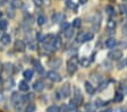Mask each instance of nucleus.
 <instances>
[{
    "mask_svg": "<svg viewBox=\"0 0 127 112\" xmlns=\"http://www.w3.org/2000/svg\"><path fill=\"white\" fill-rule=\"evenodd\" d=\"M67 71L70 75L75 74L77 71V58L76 57H71L67 61Z\"/></svg>",
    "mask_w": 127,
    "mask_h": 112,
    "instance_id": "nucleus-1",
    "label": "nucleus"
},
{
    "mask_svg": "<svg viewBox=\"0 0 127 112\" xmlns=\"http://www.w3.org/2000/svg\"><path fill=\"white\" fill-rule=\"evenodd\" d=\"M108 58L111 60H120L123 58V51L118 50V49H112V50L109 51Z\"/></svg>",
    "mask_w": 127,
    "mask_h": 112,
    "instance_id": "nucleus-2",
    "label": "nucleus"
},
{
    "mask_svg": "<svg viewBox=\"0 0 127 112\" xmlns=\"http://www.w3.org/2000/svg\"><path fill=\"white\" fill-rule=\"evenodd\" d=\"M93 36H94V34H93L92 32H85V33H83V34L78 35V37H77V42H79V43L89 42V41H91L93 39Z\"/></svg>",
    "mask_w": 127,
    "mask_h": 112,
    "instance_id": "nucleus-3",
    "label": "nucleus"
},
{
    "mask_svg": "<svg viewBox=\"0 0 127 112\" xmlns=\"http://www.w3.org/2000/svg\"><path fill=\"white\" fill-rule=\"evenodd\" d=\"M47 77L51 80V82H55V83H58L61 80V76L55 70H50V71L47 74Z\"/></svg>",
    "mask_w": 127,
    "mask_h": 112,
    "instance_id": "nucleus-4",
    "label": "nucleus"
},
{
    "mask_svg": "<svg viewBox=\"0 0 127 112\" xmlns=\"http://www.w3.org/2000/svg\"><path fill=\"white\" fill-rule=\"evenodd\" d=\"M61 45H63V41H61L60 36H59V35H56V36L53 37L52 42H51V46H52L55 50H58V49L61 48Z\"/></svg>",
    "mask_w": 127,
    "mask_h": 112,
    "instance_id": "nucleus-5",
    "label": "nucleus"
},
{
    "mask_svg": "<svg viewBox=\"0 0 127 112\" xmlns=\"http://www.w3.org/2000/svg\"><path fill=\"white\" fill-rule=\"evenodd\" d=\"M60 93L64 99H65V97H69V95H70V85H69L68 83L64 84V86L61 87Z\"/></svg>",
    "mask_w": 127,
    "mask_h": 112,
    "instance_id": "nucleus-6",
    "label": "nucleus"
},
{
    "mask_svg": "<svg viewBox=\"0 0 127 112\" xmlns=\"http://www.w3.org/2000/svg\"><path fill=\"white\" fill-rule=\"evenodd\" d=\"M61 64H63V61H61V59L59 58H52L49 61V66L52 67L53 69H58L59 67L61 66Z\"/></svg>",
    "mask_w": 127,
    "mask_h": 112,
    "instance_id": "nucleus-7",
    "label": "nucleus"
},
{
    "mask_svg": "<svg viewBox=\"0 0 127 112\" xmlns=\"http://www.w3.org/2000/svg\"><path fill=\"white\" fill-rule=\"evenodd\" d=\"M15 49L17 51H19V52H24V51H25V49H26V44H25V42H24V41H22V40H16Z\"/></svg>",
    "mask_w": 127,
    "mask_h": 112,
    "instance_id": "nucleus-8",
    "label": "nucleus"
},
{
    "mask_svg": "<svg viewBox=\"0 0 127 112\" xmlns=\"http://www.w3.org/2000/svg\"><path fill=\"white\" fill-rule=\"evenodd\" d=\"M65 18H66V16L63 13H56L52 16V22L53 23H63Z\"/></svg>",
    "mask_w": 127,
    "mask_h": 112,
    "instance_id": "nucleus-9",
    "label": "nucleus"
},
{
    "mask_svg": "<svg viewBox=\"0 0 127 112\" xmlns=\"http://www.w3.org/2000/svg\"><path fill=\"white\" fill-rule=\"evenodd\" d=\"M84 87H85V91H86V93L89 94V95H93V94L95 93L94 86H93L90 82H85V83H84Z\"/></svg>",
    "mask_w": 127,
    "mask_h": 112,
    "instance_id": "nucleus-10",
    "label": "nucleus"
},
{
    "mask_svg": "<svg viewBox=\"0 0 127 112\" xmlns=\"http://www.w3.org/2000/svg\"><path fill=\"white\" fill-rule=\"evenodd\" d=\"M22 97H23V96H22L18 92H14V93L11 94L10 100H11V102H13L14 104H17V103H21L22 102Z\"/></svg>",
    "mask_w": 127,
    "mask_h": 112,
    "instance_id": "nucleus-11",
    "label": "nucleus"
},
{
    "mask_svg": "<svg viewBox=\"0 0 127 112\" xmlns=\"http://www.w3.org/2000/svg\"><path fill=\"white\" fill-rule=\"evenodd\" d=\"M43 88H44V83L42 80H36L34 84H33V90L35 92H42Z\"/></svg>",
    "mask_w": 127,
    "mask_h": 112,
    "instance_id": "nucleus-12",
    "label": "nucleus"
},
{
    "mask_svg": "<svg viewBox=\"0 0 127 112\" xmlns=\"http://www.w3.org/2000/svg\"><path fill=\"white\" fill-rule=\"evenodd\" d=\"M74 100L76 101V103L78 104V105H81V104L83 103V96H82V94H81V92H79L78 88H75V96H74Z\"/></svg>",
    "mask_w": 127,
    "mask_h": 112,
    "instance_id": "nucleus-13",
    "label": "nucleus"
},
{
    "mask_svg": "<svg viewBox=\"0 0 127 112\" xmlns=\"http://www.w3.org/2000/svg\"><path fill=\"white\" fill-rule=\"evenodd\" d=\"M116 45H117V41L115 40L114 37H109L108 40L106 41V46H107V49H110V50H112V49H114Z\"/></svg>",
    "mask_w": 127,
    "mask_h": 112,
    "instance_id": "nucleus-14",
    "label": "nucleus"
},
{
    "mask_svg": "<svg viewBox=\"0 0 127 112\" xmlns=\"http://www.w3.org/2000/svg\"><path fill=\"white\" fill-rule=\"evenodd\" d=\"M18 88H19V91H22V92H27L29 91L30 85H29V83H27V80H22V82H19Z\"/></svg>",
    "mask_w": 127,
    "mask_h": 112,
    "instance_id": "nucleus-15",
    "label": "nucleus"
},
{
    "mask_svg": "<svg viewBox=\"0 0 127 112\" xmlns=\"http://www.w3.org/2000/svg\"><path fill=\"white\" fill-rule=\"evenodd\" d=\"M10 6L15 9H21L24 6L23 0H11L10 1Z\"/></svg>",
    "mask_w": 127,
    "mask_h": 112,
    "instance_id": "nucleus-16",
    "label": "nucleus"
},
{
    "mask_svg": "<svg viewBox=\"0 0 127 112\" xmlns=\"http://www.w3.org/2000/svg\"><path fill=\"white\" fill-rule=\"evenodd\" d=\"M11 41V37L9 34H3L2 36H1V39H0V42L2 43L3 45H8L9 43H10Z\"/></svg>",
    "mask_w": 127,
    "mask_h": 112,
    "instance_id": "nucleus-17",
    "label": "nucleus"
},
{
    "mask_svg": "<svg viewBox=\"0 0 127 112\" xmlns=\"http://www.w3.org/2000/svg\"><path fill=\"white\" fill-rule=\"evenodd\" d=\"M23 76L24 78H25V80H31L32 78H33V70L32 69H26V70H24L23 72Z\"/></svg>",
    "mask_w": 127,
    "mask_h": 112,
    "instance_id": "nucleus-18",
    "label": "nucleus"
},
{
    "mask_svg": "<svg viewBox=\"0 0 127 112\" xmlns=\"http://www.w3.org/2000/svg\"><path fill=\"white\" fill-rule=\"evenodd\" d=\"M107 28H108V32L110 31V33H114V31L116 29V22L110 19L108 22V24H107Z\"/></svg>",
    "mask_w": 127,
    "mask_h": 112,
    "instance_id": "nucleus-19",
    "label": "nucleus"
},
{
    "mask_svg": "<svg viewBox=\"0 0 127 112\" xmlns=\"http://www.w3.org/2000/svg\"><path fill=\"white\" fill-rule=\"evenodd\" d=\"M77 107H78V104L76 103V101H75L74 99H71L70 101H69V104H68V108H69V111H73L75 112L77 110Z\"/></svg>",
    "mask_w": 127,
    "mask_h": 112,
    "instance_id": "nucleus-20",
    "label": "nucleus"
},
{
    "mask_svg": "<svg viewBox=\"0 0 127 112\" xmlns=\"http://www.w3.org/2000/svg\"><path fill=\"white\" fill-rule=\"evenodd\" d=\"M64 34H65V37H66V39H71L73 35H74L73 27H68L67 29H65V31H64Z\"/></svg>",
    "mask_w": 127,
    "mask_h": 112,
    "instance_id": "nucleus-21",
    "label": "nucleus"
},
{
    "mask_svg": "<svg viewBox=\"0 0 127 112\" xmlns=\"http://www.w3.org/2000/svg\"><path fill=\"white\" fill-rule=\"evenodd\" d=\"M36 22H37V25H40V26H43V25L47 23V17H45L44 15H39V16H37Z\"/></svg>",
    "mask_w": 127,
    "mask_h": 112,
    "instance_id": "nucleus-22",
    "label": "nucleus"
},
{
    "mask_svg": "<svg viewBox=\"0 0 127 112\" xmlns=\"http://www.w3.org/2000/svg\"><path fill=\"white\" fill-rule=\"evenodd\" d=\"M79 64H81V66L82 67H84V68H86V67H89L90 66V64H91V60L89 58H82L81 60H79Z\"/></svg>",
    "mask_w": 127,
    "mask_h": 112,
    "instance_id": "nucleus-23",
    "label": "nucleus"
},
{
    "mask_svg": "<svg viewBox=\"0 0 127 112\" xmlns=\"http://www.w3.org/2000/svg\"><path fill=\"white\" fill-rule=\"evenodd\" d=\"M108 84H109V80H107V79H102L99 83V86H98V90L99 91H103L104 88L108 86Z\"/></svg>",
    "mask_w": 127,
    "mask_h": 112,
    "instance_id": "nucleus-24",
    "label": "nucleus"
},
{
    "mask_svg": "<svg viewBox=\"0 0 127 112\" xmlns=\"http://www.w3.org/2000/svg\"><path fill=\"white\" fill-rule=\"evenodd\" d=\"M34 66H35V69H36V71L39 72V74H43V72H44V69H43V67L41 66L39 60H35L34 61Z\"/></svg>",
    "mask_w": 127,
    "mask_h": 112,
    "instance_id": "nucleus-25",
    "label": "nucleus"
},
{
    "mask_svg": "<svg viewBox=\"0 0 127 112\" xmlns=\"http://www.w3.org/2000/svg\"><path fill=\"white\" fill-rule=\"evenodd\" d=\"M123 100H124V94H122L120 92H119V93L117 92L114 97V101L116 102V103H120V102H123Z\"/></svg>",
    "mask_w": 127,
    "mask_h": 112,
    "instance_id": "nucleus-26",
    "label": "nucleus"
},
{
    "mask_svg": "<svg viewBox=\"0 0 127 112\" xmlns=\"http://www.w3.org/2000/svg\"><path fill=\"white\" fill-rule=\"evenodd\" d=\"M107 104H109L108 101H102L101 99H98L96 101H95V107H96V108L104 107V105H107Z\"/></svg>",
    "mask_w": 127,
    "mask_h": 112,
    "instance_id": "nucleus-27",
    "label": "nucleus"
},
{
    "mask_svg": "<svg viewBox=\"0 0 127 112\" xmlns=\"http://www.w3.org/2000/svg\"><path fill=\"white\" fill-rule=\"evenodd\" d=\"M81 25H82V21L79 18H76L73 21V24H71V26H73V28H79L81 27Z\"/></svg>",
    "mask_w": 127,
    "mask_h": 112,
    "instance_id": "nucleus-28",
    "label": "nucleus"
},
{
    "mask_svg": "<svg viewBox=\"0 0 127 112\" xmlns=\"http://www.w3.org/2000/svg\"><path fill=\"white\" fill-rule=\"evenodd\" d=\"M106 11H107V14H108L109 16H114L115 15V9H114V7L111 5H108L106 7Z\"/></svg>",
    "mask_w": 127,
    "mask_h": 112,
    "instance_id": "nucleus-29",
    "label": "nucleus"
},
{
    "mask_svg": "<svg viewBox=\"0 0 127 112\" xmlns=\"http://www.w3.org/2000/svg\"><path fill=\"white\" fill-rule=\"evenodd\" d=\"M66 6H67V7H68L69 9H74L75 11L77 10V7H76V6H75V3L73 2L71 0H66Z\"/></svg>",
    "mask_w": 127,
    "mask_h": 112,
    "instance_id": "nucleus-30",
    "label": "nucleus"
},
{
    "mask_svg": "<svg viewBox=\"0 0 127 112\" xmlns=\"http://www.w3.org/2000/svg\"><path fill=\"white\" fill-rule=\"evenodd\" d=\"M35 110H36V107H35V104L30 103L29 105L26 107V109H25V112H35Z\"/></svg>",
    "mask_w": 127,
    "mask_h": 112,
    "instance_id": "nucleus-31",
    "label": "nucleus"
},
{
    "mask_svg": "<svg viewBox=\"0 0 127 112\" xmlns=\"http://www.w3.org/2000/svg\"><path fill=\"white\" fill-rule=\"evenodd\" d=\"M7 27H8V22L5 21V19H1L0 21V29L1 31H6Z\"/></svg>",
    "mask_w": 127,
    "mask_h": 112,
    "instance_id": "nucleus-32",
    "label": "nucleus"
},
{
    "mask_svg": "<svg viewBox=\"0 0 127 112\" xmlns=\"http://www.w3.org/2000/svg\"><path fill=\"white\" fill-rule=\"evenodd\" d=\"M29 48L31 49V50H36V49H37V44H36V41L30 40V42H29Z\"/></svg>",
    "mask_w": 127,
    "mask_h": 112,
    "instance_id": "nucleus-33",
    "label": "nucleus"
},
{
    "mask_svg": "<svg viewBox=\"0 0 127 112\" xmlns=\"http://www.w3.org/2000/svg\"><path fill=\"white\" fill-rule=\"evenodd\" d=\"M45 112H60V109L57 105H51V107L48 108Z\"/></svg>",
    "mask_w": 127,
    "mask_h": 112,
    "instance_id": "nucleus-34",
    "label": "nucleus"
},
{
    "mask_svg": "<svg viewBox=\"0 0 127 112\" xmlns=\"http://www.w3.org/2000/svg\"><path fill=\"white\" fill-rule=\"evenodd\" d=\"M119 88H120V93L122 94H127V84L125 83H122L120 84V86H119Z\"/></svg>",
    "mask_w": 127,
    "mask_h": 112,
    "instance_id": "nucleus-35",
    "label": "nucleus"
},
{
    "mask_svg": "<svg viewBox=\"0 0 127 112\" xmlns=\"http://www.w3.org/2000/svg\"><path fill=\"white\" fill-rule=\"evenodd\" d=\"M44 39H45L44 34H42V33H37L36 34V41H39V42H44Z\"/></svg>",
    "mask_w": 127,
    "mask_h": 112,
    "instance_id": "nucleus-36",
    "label": "nucleus"
},
{
    "mask_svg": "<svg viewBox=\"0 0 127 112\" xmlns=\"http://www.w3.org/2000/svg\"><path fill=\"white\" fill-rule=\"evenodd\" d=\"M60 112H69V108L67 104H63L60 107Z\"/></svg>",
    "mask_w": 127,
    "mask_h": 112,
    "instance_id": "nucleus-37",
    "label": "nucleus"
},
{
    "mask_svg": "<svg viewBox=\"0 0 127 112\" xmlns=\"http://www.w3.org/2000/svg\"><path fill=\"white\" fill-rule=\"evenodd\" d=\"M5 69L7 70V71H10L11 72V70H13V65H11V64H7V65H6V67H5Z\"/></svg>",
    "mask_w": 127,
    "mask_h": 112,
    "instance_id": "nucleus-38",
    "label": "nucleus"
},
{
    "mask_svg": "<svg viewBox=\"0 0 127 112\" xmlns=\"http://www.w3.org/2000/svg\"><path fill=\"white\" fill-rule=\"evenodd\" d=\"M32 1H33L36 6H42L43 5V0H32Z\"/></svg>",
    "mask_w": 127,
    "mask_h": 112,
    "instance_id": "nucleus-39",
    "label": "nucleus"
},
{
    "mask_svg": "<svg viewBox=\"0 0 127 112\" xmlns=\"http://www.w3.org/2000/svg\"><path fill=\"white\" fill-rule=\"evenodd\" d=\"M7 15H8L9 17H10V18H14V17H15V14H14V11H13V10H8Z\"/></svg>",
    "mask_w": 127,
    "mask_h": 112,
    "instance_id": "nucleus-40",
    "label": "nucleus"
},
{
    "mask_svg": "<svg viewBox=\"0 0 127 112\" xmlns=\"http://www.w3.org/2000/svg\"><path fill=\"white\" fill-rule=\"evenodd\" d=\"M123 34H124V36H127V25H124V27H123Z\"/></svg>",
    "mask_w": 127,
    "mask_h": 112,
    "instance_id": "nucleus-41",
    "label": "nucleus"
},
{
    "mask_svg": "<svg viewBox=\"0 0 127 112\" xmlns=\"http://www.w3.org/2000/svg\"><path fill=\"white\" fill-rule=\"evenodd\" d=\"M68 28V23H64V24H61V29L63 31H65V29Z\"/></svg>",
    "mask_w": 127,
    "mask_h": 112,
    "instance_id": "nucleus-42",
    "label": "nucleus"
},
{
    "mask_svg": "<svg viewBox=\"0 0 127 112\" xmlns=\"http://www.w3.org/2000/svg\"><path fill=\"white\" fill-rule=\"evenodd\" d=\"M3 99H5V97H3V94L1 93V92H0V102H2V101H3Z\"/></svg>",
    "mask_w": 127,
    "mask_h": 112,
    "instance_id": "nucleus-43",
    "label": "nucleus"
},
{
    "mask_svg": "<svg viewBox=\"0 0 127 112\" xmlns=\"http://www.w3.org/2000/svg\"><path fill=\"white\" fill-rule=\"evenodd\" d=\"M79 3H82V5H85V3L87 2V0H78Z\"/></svg>",
    "mask_w": 127,
    "mask_h": 112,
    "instance_id": "nucleus-44",
    "label": "nucleus"
},
{
    "mask_svg": "<svg viewBox=\"0 0 127 112\" xmlns=\"http://www.w3.org/2000/svg\"><path fill=\"white\" fill-rule=\"evenodd\" d=\"M2 69H3V65L1 64V62H0V72L2 71Z\"/></svg>",
    "mask_w": 127,
    "mask_h": 112,
    "instance_id": "nucleus-45",
    "label": "nucleus"
},
{
    "mask_svg": "<svg viewBox=\"0 0 127 112\" xmlns=\"http://www.w3.org/2000/svg\"><path fill=\"white\" fill-rule=\"evenodd\" d=\"M101 112H111V110L110 109H107V110H103V111H101Z\"/></svg>",
    "mask_w": 127,
    "mask_h": 112,
    "instance_id": "nucleus-46",
    "label": "nucleus"
},
{
    "mask_svg": "<svg viewBox=\"0 0 127 112\" xmlns=\"http://www.w3.org/2000/svg\"><path fill=\"white\" fill-rule=\"evenodd\" d=\"M120 111H123V112H127V110H126V109H124V108H122V109H120Z\"/></svg>",
    "mask_w": 127,
    "mask_h": 112,
    "instance_id": "nucleus-47",
    "label": "nucleus"
},
{
    "mask_svg": "<svg viewBox=\"0 0 127 112\" xmlns=\"http://www.w3.org/2000/svg\"><path fill=\"white\" fill-rule=\"evenodd\" d=\"M0 17H1V13H0Z\"/></svg>",
    "mask_w": 127,
    "mask_h": 112,
    "instance_id": "nucleus-48",
    "label": "nucleus"
},
{
    "mask_svg": "<svg viewBox=\"0 0 127 112\" xmlns=\"http://www.w3.org/2000/svg\"><path fill=\"white\" fill-rule=\"evenodd\" d=\"M123 1H127V0H123Z\"/></svg>",
    "mask_w": 127,
    "mask_h": 112,
    "instance_id": "nucleus-49",
    "label": "nucleus"
},
{
    "mask_svg": "<svg viewBox=\"0 0 127 112\" xmlns=\"http://www.w3.org/2000/svg\"><path fill=\"white\" fill-rule=\"evenodd\" d=\"M75 112H78V111H75Z\"/></svg>",
    "mask_w": 127,
    "mask_h": 112,
    "instance_id": "nucleus-50",
    "label": "nucleus"
},
{
    "mask_svg": "<svg viewBox=\"0 0 127 112\" xmlns=\"http://www.w3.org/2000/svg\"><path fill=\"white\" fill-rule=\"evenodd\" d=\"M126 65H127V61H126Z\"/></svg>",
    "mask_w": 127,
    "mask_h": 112,
    "instance_id": "nucleus-51",
    "label": "nucleus"
}]
</instances>
